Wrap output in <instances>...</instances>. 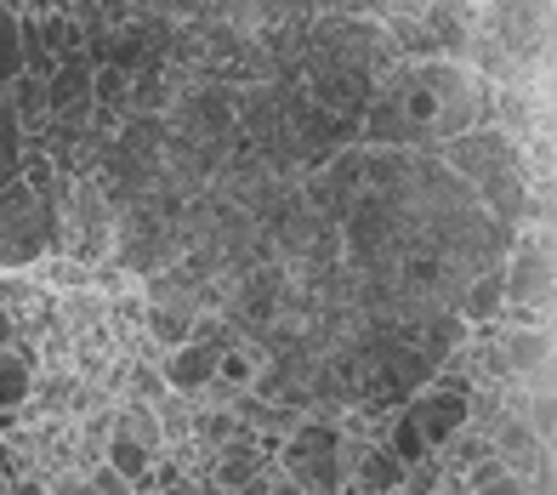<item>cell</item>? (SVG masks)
I'll use <instances>...</instances> for the list:
<instances>
[{"instance_id":"9a60e30c","label":"cell","mask_w":557,"mask_h":495,"mask_svg":"<svg viewBox=\"0 0 557 495\" xmlns=\"http://www.w3.org/2000/svg\"><path fill=\"white\" fill-rule=\"evenodd\" d=\"M91 495H132V484H125L120 473H109V467H97V484H91Z\"/></svg>"},{"instance_id":"d6986e66","label":"cell","mask_w":557,"mask_h":495,"mask_svg":"<svg viewBox=\"0 0 557 495\" xmlns=\"http://www.w3.org/2000/svg\"><path fill=\"white\" fill-rule=\"evenodd\" d=\"M160 495H188V484H183V479H176V484H165Z\"/></svg>"},{"instance_id":"277c9868","label":"cell","mask_w":557,"mask_h":495,"mask_svg":"<svg viewBox=\"0 0 557 495\" xmlns=\"http://www.w3.org/2000/svg\"><path fill=\"white\" fill-rule=\"evenodd\" d=\"M404 416H410V428L421 433L426 456H438L444 444L467 428V387H421L404 399Z\"/></svg>"},{"instance_id":"9c48e42d","label":"cell","mask_w":557,"mask_h":495,"mask_svg":"<svg viewBox=\"0 0 557 495\" xmlns=\"http://www.w3.org/2000/svg\"><path fill=\"white\" fill-rule=\"evenodd\" d=\"M257 473H268V456L257 450V444H245V438L222 444V456H216V484L222 490H239V484H250Z\"/></svg>"},{"instance_id":"5bb4252c","label":"cell","mask_w":557,"mask_h":495,"mask_svg":"<svg viewBox=\"0 0 557 495\" xmlns=\"http://www.w3.org/2000/svg\"><path fill=\"white\" fill-rule=\"evenodd\" d=\"M17 177H23V148H7V143H0V194H7Z\"/></svg>"},{"instance_id":"2e32d148","label":"cell","mask_w":557,"mask_h":495,"mask_svg":"<svg viewBox=\"0 0 557 495\" xmlns=\"http://www.w3.org/2000/svg\"><path fill=\"white\" fill-rule=\"evenodd\" d=\"M278 473H273V467H268V473H257V479H250V484H239L234 495H268V484H273Z\"/></svg>"},{"instance_id":"8992f818","label":"cell","mask_w":557,"mask_h":495,"mask_svg":"<svg viewBox=\"0 0 557 495\" xmlns=\"http://www.w3.org/2000/svg\"><path fill=\"white\" fill-rule=\"evenodd\" d=\"M500 359H506V370H512V382L546 376L552 370V331H541V325L500 331Z\"/></svg>"},{"instance_id":"3957f363","label":"cell","mask_w":557,"mask_h":495,"mask_svg":"<svg viewBox=\"0 0 557 495\" xmlns=\"http://www.w3.org/2000/svg\"><path fill=\"white\" fill-rule=\"evenodd\" d=\"M433 160L449 171L455 183H467V188L490 183V177H506V171H529L523 165V143L506 137L500 126H478L467 137H455V143L433 148Z\"/></svg>"},{"instance_id":"52a82bcc","label":"cell","mask_w":557,"mask_h":495,"mask_svg":"<svg viewBox=\"0 0 557 495\" xmlns=\"http://www.w3.org/2000/svg\"><path fill=\"white\" fill-rule=\"evenodd\" d=\"M114 433L120 438H132L137 450H148L160 461V450H165V428H160V410L148 405V399H120V410H114Z\"/></svg>"},{"instance_id":"4fadbf2b","label":"cell","mask_w":557,"mask_h":495,"mask_svg":"<svg viewBox=\"0 0 557 495\" xmlns=\"http://www.w3.org/2000/svg\"><path fill=\"white\" fill-rule=\"evenodd\" d=\"M148 325H154V342H160V348L171 354V348H183V342H188V319H176V313H160V308H148Z\"/></svg>"},{"instance_id":"7a4b0ae2","label":"cell","mask_w":557,"mask_h":495,"mask_svg":"<svg viewBox=\"0 0 557 495\" xmlns=\"http://www.w3.org/2000/svg\"><path fill=\"white\" fill-rule=\"evenodd\" d=\"M278 473L301 495H342V428L331 422H296L278 444Z\"/></svg>"},{"instance_id":"8fae6325","label":"cell","mask_w":557,"mask_h":495,"mask_svg":"<svg viewBox=\"0 0 557 495\" xmlns=\"http://www.w3.org/2000/svg\"><path fill=\"white\" fill-rule=\"evenodd\" d=\"M23 81V35H17V7H0V91Z\"/></svg>"},{"instance_id":"30bf717a","label":"cell","mask_w":557,"mask_h":495,"mask_svg":"<svg viewBox=\"0 0 557 495\" xmlns=\"http://www.w3.org/2000/svg\"><path fill=\"white\" fill-rule=\"evenodd\" d=\"M148 467H154V456H148V450H137L132 438H120V433H109V473H120L125 484H137V490H148Z\"/></svg>"},{"instance_id":"ba28073f","label":"cell","mask_w":557,"mask_h":495,"mask_svg":"<svg viewBox=\"0 0 557 495\" xmlns=\"http://www.w3.org/2000/svg\"><path fill=\"white\" fill-rule=\"evenodd\" d=\"M29 393H35V364L17 348H7L0 354V416H17L23 405H29Z\"/></svg>"},{"instance_id":"7c38bea8","label":"cell","mask_w":557,"mask_h":495,"mask_svg":"<svg viewBox=\"0 0 557 495\" xmlns=\"http://www.w3.org/2000/svg\"><path fill=\"white\" fill-rule=\"evenodd\" d=\"M125 97H132V74H120L114 63L91 69V103H120L125 109Z\"/></svg>"},{"instance_id":"6da1fadb","label":"cell","mask_w":557,"mask_h":495,"mask_svg":"<svg viewBox=\"0 0 557 495\" xmlns=\"http://www.w3.org/2000/svg\"><path fill=\"white\" fill-rule=\"evenodd\" d=\"M63 251V194L58 183L17 177L0 194V274H29Z\"/></svg>"},{"instance_id":"5b68a950","label":"cell","mask_w":557,"mask_h":495,"mask_svg":"<svg viewBox=\"0 0 557 495\" xmlns=\"http://www.w3.org/2000/svg\"><path fill=\"white\" fill-rule=\"evenodd\" d=\"M216 359H222V348H211V342H183V348H171V354L160 359V382H165V393H176V399L211 393V382H216Z\"/></svg>"},{"instance_id":"e0dca14e","label":"cell","mask_w":557,"mask_h":495,"mask_svg":"<svg viewBox=\"0 0 557 495\" xmlns=\"http://www.w3.org/2000/svg\"><path fill=\"white\" fill-rule=\"evenodd\" d=\"M12 336H17V319H12L7 308H0V354H7V348H12Z\"/></svg>"},{"instance_id":"ac0fdd59","label":"cell","mask_w":557,"mask_h":495,"mask_svg":"<svg viewBox=\"0 0 557 495\" xmlns=\"http://www.w3.org/2000/svg\"><path fill=\"white\" fill-rule=\"evenodd\" d=\"M268 495H301V490H296L290 479H273V484H268Z\"/></svg>"}]
</instances>
